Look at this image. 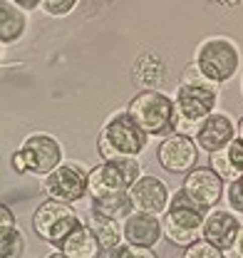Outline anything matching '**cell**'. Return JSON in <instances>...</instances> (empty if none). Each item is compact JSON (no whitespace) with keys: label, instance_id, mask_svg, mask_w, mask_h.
Wrapping results in <instances>:
<instances>
[{"label":"cell","instance_id":"e0dca14e","mask_svg":"<svg viewBox=\"0 0 243 258\" xmlns=\"http://www.w3.org/2000/svg\"><path fill=\"white\" fill-rule=\"evenodd\" d=\"M28 32V13L13 0H0V45H15Z\"/></svg>","mask_w":243,"mask_h":258},{"label":"cell","instance_id":"8fae6325","mask_svg":"<svg viewBox=\"0 0 243 258\" xmlns=\"http://www.w3.org/2000/svg\"><path fill=\"white\" fill-rule=\"evenodd\" d=\"M156 161L161 164L164 171L169 174H181L186 176L191 169H196L199 161V147L194 142V137H184V134H169L159 142L156 147Z\"/></svg>","mask_w":243,"mask_h":258},{"label":"cell","instance_id":"5b68a950","mask_svg":"<svg viewBox=\"0 0 243 258\" xmlns=\"http://www.w3.org/2000/svg\"><path fill=\"white\" fill-rule=\"evenodd\" d=\"M204 214L199 206L191 204V199L179 189L171 194L169 199V209L161 216V231L164 238H169L174 246L186 248L191 243H196L201 238V224H204Z\"/></svg>","mask_w":243,"mask_h":258},{"label":"cell","instance_id":"d590c367","mask_svg":"<svg viewBox=\"0 0 243 258\" xmlns=\"http://www.w3.org/2000/svg\"><path fill=\"white\" fill-rule=\"evenodd\" d=\"M238 184H241V189H243V174H241V179H238Z\"/></svg>","mask_w":243,"mask_h":258},{"label":"cell","instance_id":"83f0119b","mask_svg":"<svg viewBox=\"0 0 243 258\" xmlns=\"http://www.w3.org/2000/svg\"><path fill=\"white\" fill-rule=\"evenodd\" d=\"M181 82H189V85H213V82H209L204 75H201V70L196 67V64L191 62L186 70H184V75H181Z\"/></svg>","mask_w":243,"mask_h":258},{"label":"cell","instance_id":"d4e9b609","mask_svg":"<svg viewBox=\"0 0 243 258\" xmlns=\"http://www.w3.org/2000/svg\"><path fill=\"white\" fill-rule=\"evenodd\" d=\"M223 199H226V204H228V209H231L233 214L243 216V189H241V184H238V179L226 184Z\"/></svg>","mask_w":243,"mask_h":258},{"label":"cell","instance_id":"52a82bcc","mask_svg":"<svg viewBox=\"0 0 243 258\" xmlns=\"http://www.w3.org/2000/svg\"><path fill=\"white\" fill-rule=\"evenodd\" d=\"M80 224H82V219L77 216L72 204L55 201V199L42 201L32 214V228H35L37 238H42L45 243H50L55 248L62 243V238Z\"/></svg>","mask_w":243,"mask_h":258},{"label":"cell","instance_id":"ba28073f","mask_svg":"<svg viewBox=\"0 0 243 258\" xmlns=\"http://www.w3.org/2000/svg\"><path fill=\"white\" fill-rule=\"evenodd\" d=\"M87 176L90 169L77 161H62L47 176H42V191L47 199L75 204L87 196Z\"/></svg>","mask_w":243,"mask_h":258},{"label":"cell","instance_id":"7a4b0ae2","mask_svg":"<svg viewBox=\"0 0 243 258\" xmlns=\"http://www.w3.org/2000/svg\"><path fill=\"white\" fill-rule=\"evenodd\" d=\"M194 64L201 70V75L213 82L216 87L231 82L238 70H241V50L238 45L226 37V35H211L206 40H201V45L196 47V57Z\"/></svg>","mask_w":243,"mask_h":258},{"label":"cell","instance_id":"d6a6232c","mask_svg":"<svg viewBox=\"0 0 243 258\" xmlns=\"http://www.w3.org/2000/svg\"><path fill=\"white\" fill-rule=\"evenodd\" d=\"M119 251L122 246L119 248H99V256L97 258H119Z\"/></svg>","mask_w":243,"mask_h":258},{"label":"cell","instance_id":"44dd1931","mask_svg":"<svg viewBox=\"0 0 243 258\" xmlns=\"http://www.w3.org/2000/svg\"><path fill=\"white\" fill-rule=\"evenodd\" d=\"M134 77L144 90H159V85L166 80V67L156 55H144L137 60Z\"/></svg>","mask_w":243,"mask_h":258},{"label":"cell","instance_id":"5bb4252c","mask_svg":"<svg viewBox=\"0 0 243 258\" xmlns=\"http://www.w3.org/2000/svg\"><path fill=\"white\" fill-rule=\"evenodd\" d=\"M233 139H236V122L226 112H211L199 124V132L194 137L199 152H206V154H213V152L223 149Z\"/></svg>","mask_w":243,"mask_h":258},{"label":"cell","instance_id":"7402d4cb","mask_svg":"<svg viewBox=\"0 0 243 258\" xmlns=\"http://www.w3.org/2000/svg\"><path fill=\"white\" fill-rule=\"evenodd\" d=\"M25 253V233L13 228L5 238H0V258H23Z\"/></svg>","mask_w":243,"mask_h":258},{"label":"cell","instance_id":"cb8c5ba5","mask_svg":"<svg viewBox=\"0 0 243 258\" xmlns=\"http://www.w3.org/2000/svg\"><path fill=\"white\" fill-rule=\"evenodd\" d=\"M77 3H80V0H42L40 8H42V13L50 15V18H65V15H70V13L77 8Z\"/></svg>","mask_w":243,"mask_h":258},{"label":"cell","instance_id":"836d02e7","mask_svg":"<svg viewBox=\"0 0 243 258\" xmlns=\"http://www.w3.org/2000/svg\"><path fill=\"white\" fill-rule=\"evenodd\" d=\"M236 139H241L243 142V117L236 122Z\"/></svg>","mask_w":243,"mask_h":258},{"label":"cell","instance_id":"6da1fadb","mask_svg":"<svg viewBox=\"0 0 243 258\" xmlns=\"http://www.w3.org/2000/svg\"><path fill=\"white\" fill-rule=\"evenodd\" d=\"M149 142V134L139 127L127 109L114 112L112 117H107V122L102 124L99 139H97V152L104 161L109 159H139V154H144Z\"/></svg>","mask_w":243,"mask_h":258},{"label":"cell","instance_id":"603a6c76","mask_svg":"<svg viewBox=\"0 0 243 258\" xmlns=\"http://www.w3.org/2000/svg\"><path fill=\"white\" fill-rule=\"evenodd\" d=\"M181 258H226V253H223L221 248H216L213 243L204 241V238H199L196 243H191V246L184 248Z\"/></svg>","mask_w":243,"mask_h":258},{"label":"cell","instance_id":"30bf717a","mask_svg":"<svg viewBox=\"0 0 243 258\" xmlns=\"http://www.w3.org/2000/svg\"><path fill=\"white\" fill-rule=\"evenodd\" d=\"M181 191L191 199L194 206H199L201 211H209V209H216L221 204L223 191H226V181L211 166H196L184 176Z\"/></svg>","mask_w":243,"mask_h":258},{"label":"cell","instance_id":"2e32d148","mask_svg":"<svg viewBox=\"0 0 243 258\" xmlns=\"http://www.w3.org/2000/svg\"><path fill=\"white\" fill-rule=\"evenodd\" d=\"M209 166H211L226 184L241 179V174H243V142L241 139H233V142H228L223 149L209 154Z\"/></svg>","mask_w":243,"mask_h":258},{"label":"cell","instance_id":"277c9868","mask_svg":"<svg viewBox=\"0 0 243 258\" xmlns=\"http://www.w3.org/2000/svg\"><path fill=\"white\" fill-rule=\"evenodd\" d=\"M127 112L149 137L174 134V124H176L174 99L169 95H164L161 90H142L129 102Z\"/></svg>","mask_w":243,"mask_h":258},{"label":"cell","instance_id":"f546056e","mask_svg":"<svg viewBox=\"0 0 243 258\" xmlns=\"http://www.w3.org/2000/svg\"><path fill=\"white\" fill-rule=\"evenodd\" d=\"M10 166L15 169V174H28V166H25V159H23V154L15 149L13 152V157H10Z\"/></svg>","mask_w":243,"mask_h":258},{"label":"cell","instance_id":"4fadbf2b","mask_svg":"<svg viewBox=\"0 0 243 258\" xmlns=\"http://www.w3.org/2000/svg\"><path fill=\"white\" fill-rule=\"evenodd\" d=\"M241 228V216L233 214L231 209H209L204 214V224H201V238L213 243L216 248H221L223 253L231 248L236 233Z\"/></svg>","mask_w":243,"mask_h":258},{"label":"cell","instance_id":"8d00e7d4","mask_svg":"<svg viewBox=\"0 0 243 258\" xmlns=\"http://www.w3.org/2000/svg\"><path fill=\"white\" fill-rule=\"evenodd\" d=\"M0 60H3V45H0Z\"/></svg>","mask_w":243,"mask_h":258},{"label":"cell","instance_id":"484cf974","mask_svg":"<svg viewBox=\"0 0 243 258\" xmlns=\"http://www.w3.org/2000/svg\"><path fill=\"white\" fill-rule=\"evenodd\" d=\"M119 258H159L154 248H142V246H129L124 243L119 251Z\"/></svg>","mask_w":243,"mask_h":258},{"label":"cell","instance_id":"f1b7e54d","mask_svg":"<svg viewBox=\"0 0 243 258\" xmlns=\"http://www.w3.org/2000/svg\"><path fill=\"white\" fill-rule=\"evenodd\" d=\"M226 258H243V224L233 238V243H231V248L226 251Z\"/></svg>","mask_w":243,"mask_h":258},{"label":"cell","instance_id":"3957f363","mask_svg":"<svg viewBox=\"0 0 243 258\" xmlns=\"http://www.w3.org/2000/svg\"><path fill=\"white\" fill-rule=\"evenodd\" d=\"M171 99H174V109H176L174 132L184 134V137H196L199 124L211 112H216L218 87L216 85H189V82H181Z\"/></svg>","mask_w":243,"mask_h":258},{"label":"cell","instance_id":"9a60e30c","mask_svg":"<svg viewBox=\"0 0 243 258\" xmlns=\"http://www.w3.org/2000/svg\"><path fill=\"white\" fill-rule=\"evenodd\" d=\"M124 243L129 246H142V248H154L164 231H161V216H152V214H142V211H132L124 221Z\"/></svg>","mask_w":243,"mask_h":258},{"label":"cell","instance_id":"1f68e13d","mask_svg":"<svg viewBox=\"0 0 243 258\" xmlns=\"http://www.w3.org/2000/svg\"><path fill=\"white\" fill-rule=\"evenodd\" d=\"M213 3H218V5L226 8V10H236V8L243 5V0H213Z\"/></svg>","mask_w":243,"mask_h":258},{"label":"cell","instance_id":"7c38bea8","mask_svg":"<svg viewBox=\"0 0 243 258\" xmlns=\"http://www.w3.org/2000/svg\"><path fill=\"white\" fill-rule=\"evenodd\" d=\"M127 196H129L134 211L152 214V216H164V211L169 209L171 191H169L166 181H161L159 176L142 174V176L127 189Z\"/></svg>","mask_w":243,"mask_h":258},{"label":"cell","instance_id":"ffe728a7","mask_svg":"<svg viewBox=\"0 0 243 258\" xmlns=\"http://www.w3.org/2000/svg\"><path fill=\"white\" fill-rule=\"evenodd\" d=\"M92 214H99V216H107V219H114V221H124L134 206L129 201L127 191L119 194H109V196H99V199H92Z\"/></svg>","mask_w":243,"mask_h":258},{"label":"cell","instance_id":"4316f807","mask_svg":"<svg viewBox=\"0 0 243 258\" xmlns=\"http://www.w3.org/2000/svg\"><path fill=\"white\" fill-rule=\"evenodd\" d=\"M13 228H18V226H15V214H13L5 204H0V238H5Z\"/></svg>","mask_w":243,"mask_h":258},{"label":"cell","instance_id":"9c48e42d","mask_svg":"<svg viewBox=\"0 0 243 258\" xmlns=\"http://www.w3.org/2000/svg\"><path fill=\"white\" fill-rule=\"evenodd\" d=\"M18 152L23 154L25 166H28V174L35 176H47L52 169H57L62 161V144L52 137V134H45V132H32L23 139V144L18 147Z\"/></svg>","mask_w":243,"mask_h":258},{"label":"cell","instance_id":"4dcf8cb0","mask_svg":"<svg viewBox=\"0 0 243 258\" xmlns=\"http://www.w3.org/2000/svg\"><path fill=\"white\" fill-rule=\"evenodd\" d=\"M13 3H15V5H20L25 13H30V10H37V8H40V3H42V0H13Z\"/></svg>","mask_w":243,"mask_h":258},{"label":"cell","instance_id":"8992f818","mask_svg":"<svg viewBox=\"0 0 243 258\" xmlns=\"http://www.w3.org/2000/svg\"><path fill=\"white\" fill-rule=\"evenodd\" d=\"M139 176H142L139 159H109V161L102 159V164L90 169L87 196L90 199H99V196L127 191Z\"/></svg>","mask_w":243,"mask_h":258},{"label":"cell","instance_id":"e575fe53","mask_svg":"<svg viewBox=\"0 0 243 258\" xmlns=\"http://www.w3.org/2000/svg\"><path fill=\"white\" fill-rule=\"evenodd\" d=\"M45 258H67V256H65L62 251H52V253H47V256H45Z\"/></svg>","mask_w":243,"mask_h":258},{"label":"cell","instance_id":"d6986e66","mask_svg":"<svg viewBox=\"0 0 243 258\" xmlns=\"http://www.w3.org/2000/svg\"><path fill=\"white\" fill-rule=\"evenodd\" d=\"M85 224L92 228L94 238L99 241V248H119L124 246V228H122V221H114V219H107V216H99V214H92Z\"/></svg>","mask_w":243,"mask_h":258},{"label":"cell","instance_id":"74e56055","mask_svg":"<svg viewBox=\"0 0 243 258\" xmlns=\"http://www.w3.org/2000/svg\"><path fill=\"white\" fill-rule=\"evenodd\" d=\"M241 92H243V80H241Z\"/></svg>","mask_w":243,"mask_h":258},{"label":"cell","instance_id":"ac0fdd59","mask_svg":"<svg viewBox=\"0 0 243 258\" xmlns=\"http://www.w3.org/2000/svg\"><path fill=\"white\" fill-rule=\"evenodd\" d=\"M57 251H62L67 258H97L99 256V241L94 238L90 226L82 221L62 238Z\"/></svg>","mask_w":243,"mask_h":258}]
</instances>
